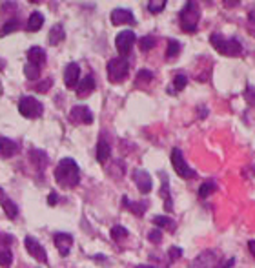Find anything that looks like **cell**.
Instances as JSON below:
<instances>
[{"instance_id": "cell-27", "label": "cell", "mask_w": 255, "mask_h": 268, "mask_svg": "<svg viewBox=\"0 0 255 268\" xmlns=\"http://www.w3.org/2000/svg\"><path fill=\"white\" fill-rule=\"evenodd\" d=\"M215 190H217V184L213 181L203 182V184H201V188H199V197H201V199H206V197H210V195H212Z\"/></svg>"}, {"instance_id": "cell-19", "label": "cell", "mask_w": 255, "mask_h": 268, "mask_svg": "<svg viewBox=\"0 0 255 268\" xmlns=\"http://www.w3.org/2000/svg\"><path fill=\"white\" fill-rule=\"evenodd\" d=\"M160 179H162V188H160V195H162V199H164V208H166V212H172L173 201H172V195H169L168 175H166V173H160Z\"/></svg>"}, {"instance_id": "cell-28", "label": "cell", "mask_w": 255, "mask_h": 268, "mask_svg": "<svg viewBox=\"0 0 255 268\" xmlns=\"http://www.w3.org/2000/svg\"><path fill=\"white\" fill-rule=\"evenodd\" d=\"M18 28H20L18 18H11V20H8L4 26H2V30H0V37H6V35L13 33V31H17Z\"/></svg>"}, {"instance_id": "cell-24", "label": "cell", "mask_w": 255, "mask_h": 268, "mask_svg": "<svg viewBox=\"0 0 255 268\" xmlns=\"http://www.w3.org/2000/svg\"><path fill=\"white\" fill-rule=\"evenodd\" d=\"M64 39H66V31H64V28H62L61 24H56V26H53V28H51V31H49V35H48L49 44H51V46H56V44H61Z\"/></svg>"}, {"instance_id": "cell-22", "label": "cell", "mask_w": 255, "mask_h": 268, "mask_svg": "<svg viewBox=\"0 0 255 268\" xmlns=\"http://www.w3.org/2000/svg\"><path fill=\"white\" fill-rule=\"evenodd\" d=\"M122 206H124L126 210H130L131 213H135V216H143L148 210V203H133V201H130L128 197H122Z\"/></svg>"}, {"instance_id": "cell-33", "label": "cell", "mask_w": 255, "mask_h": 268, "mask_svg": "<svg viewBox=\"0 0 255 268\" xmlns=\"http://www.w3.org/2000/svg\"><path fill=\"white\" fill-rule=\"evenodd\" d=\"M186 84H188L186 75H184V73L175 75V78H173V88H175V93H177V91H181V90H184V88H186Z\"/></svg>"}, {"instance_id": "cell-20", "label": "cell", "mask_w": 255, "mask_h": 268, "mask_svg": "<svg viewBox=\"0 0 255 268\" xmlns=\"http://www.w3.org/2000/svg\"><path fill=\"white\" fill-rule=\"evenodd\" d=\"M109 155H111V146L104 139H100L99 143H97V160H99L100 165H106Z\"/></svg>"}, {"instance_id": "cell-3", "label": "cell", "mask_w": 255, "mask_h": 268, "mask_svg": "<svg viewBox=\"0 0 255 268\" xmlns=\"http://www.w3.org/2000/svg\"><path fill=\"white\" fill-rule=\"evenodd\" d=\"M210 42H212V46L221 53V55L237 57L242 53V44L239 42L237 39H224L221 33L210 35Z\"/></svg>"}, {"instance_id": "cell-21", "label": "cell", "mask_w": 255, "mask_h": 268, "mask_svg": "<svg viewBox=\"0 0 255 268\" xmlns=\"http://www.w3.org/2000/svg\"><path fill=\"white\" fill-rule=\"evenodd\" d=\"M30 159L39 170H44L46 166H48V155H46L42 150H37V148H33V150L30 151Z\"/></svg>"}, {"instance_id": "cell-26", "label": "cell", "mask_w": 255, "mask_h": 268, "mask_svg": "<svg viewBox=\"0 0 255 268\" xmlns=\"http://www.w3.org/2000/svg\"><path fill=\"white\" fill-rule=\"evenodd\" d=\"M153 225L157 226V228H169V230H173L175 228V223H173L169 217H166V216H155L153 217Z\"/></svg>"}, {"instance_id": "cell-6", "label": "cell", "mask_w": 255, "mask_h": 268, "mask_svg": "<svg viewBox=\"0 0 255 268\" xmlns=\"http://www.w3.org/2000/svg\"><path fill=\"white\" fill-rule=\"evenodd\" d=\"M18 112L26 119H37L42 115L44 108L35 97H22L20 102H18Z\"/></svg>"}, {"instance_id": "cell-1", "label": "cell", "mask_w": 255, "mask_h": 268, "mask_svg": "<svg viewBox=\"0 0 255 268\" xmlns=\"http://www.w3.org/2000/svg\"><path fill=\"white\" fill-rule=\"evenodd\" d=\"M55 181L62 188H75L80 182V170L73 159H62L55 168Z\"/></svg>"}, {"instance_id": "cell-43", "label": "cell", "mask_w": 255, "mask_h": 268, "mask_svg": "<svg viewBox=\"0 0 255 268\" xmlns=\"http://www.w3.org/2000/svg\"><path fill=\"white\" fill-rule=\"evenodd\" d=\"M248 248H250L251 255L255 257V241H250V243H248Z\"/></svg>"}, {"instance_id": "cell-4", "label": "cell", "mask_w": 255, "mask_h": 268, "mask_svg": "<svg viewBox=\"0 0 255 268\" xmlns=\"http://www.w3.org/2000/svg\"><path fill=\"white\" fill-rule=\"evenodd\" d=\"M128 71H130V62L128 59H122V57H117V59H111L108 62V78L109 83H122L126 77H128Z\"/></svg>"}, {"instance_id": "cell-32", "label": "cell", "mask_w": 255, "mask_h": 268, "mask_svg": "<svg viewBox=\"0 0 255 268\" xmlns=\"http://www.w3.org/2000/svg\"><path fill=\"white\" fill-rule=\"evenodd\" d=\"M179 53H181V42H179V40H169L168 49H166V57L173 59V57H177Z\"/></svg>"}, {"instance_id": "cell-38", "label": "cell", "mask_w": 255, "mask_h": 268, "mask_svg": "<svg viewBox=\"0 0 255 268\" xmlns=\"http://www.w3.org/2000/svg\"><path fill=\"white\" fill-rule=\"evenodd\" d=\"M148 239H150L152 243H160V241H162V232H160V228L152 230V232L148 234Z\"/></svg>"}, {"instance_id": "cell-14", "label": "cell", "mask_w": 255, "mask_h": 268, "mask_svg": "<svg viewBox=\"0 0 255 268\" xmlns=\"http://www.w3.org/2000/svg\"><path fill=\"white\" fill-rule=\"evenodd\" d=\"M78 77H80V68H78V64L77 62H69V64L66 66V71H64L66 88H75V90H77Z\"/></svg>"}, {"instance_id": "cell-40", "label": "cell", "mask_w": 255, "mask_h": 268, "mask_svg": "<svg viewBox=\"0 0 255 268\" xmlns=\"http://www.w3.org/2000/svg\"><path fill=\"white\" fill-rule=\"evenodd\" d=\"M49 86H51V81H44V83H40V84H37L35 86V91H39V93H46V91L49 90Z\"/></svg>"}, {"instance_id": "cell-46", "label": "cell", "mask_w": 255, "mask_h": 268, "mask_svg": "<svg viewBox=\"0 0 255 268\" xmlns=\"http://www.w3.org/2000/svg\"><path fill=\"white\" fill-rule=\"evenodd\" d=\"M251 170H253V173H255V165H253V166H251Z\"/></svg>"}, {"instance_id": "cell-45", "label": "cell", "mask_w": 255, "mask_h": 268, "mask_svg": "<svg viewBox=\"0 0 255 268\" xmlns=\"http://www.w3.org/2000/svg\"><path fill=\"white\" fill-rule=\"evenodd\" d=\"M135 268H153V266H150V264H140V266H135Z\"/></svg>"}, {"instance_id": "cell-5", "label": "cell", "mask_w": 255, "mask_h": 268, "mask_svg": "<svg viewBox=\"0 0 255 268\" xmlns=\"http://www.w3.org/2000/svg\"><path fill=\"white\" fill-rule=\"evenodd\" d=\"M172 166L179 177H182V179H195L197 177L195 170H191L190 166H188V163L184 160V155H182V151L179 150V148H175V150L172 151Z\"/></svg>"}, {"instance_id": "cell-17", "label": "cell", "mask_w": 255, "mask_h": 268, "mask_svg": "<svg viewBox=\"0 0 255 268\" xmlns=\"http://www.w3.org/2000/svg\"><path fill=\"white\" fill-rule=\"evenodd\" d=\"M18 153V144L8 137H0V157H13Z\"/></svg>"}, {"instance_id": "cell-35", "label": "cell", "mask_w": 255, "mask_h": 268, "mask_svg": "<svg viewBox=\"0 0 255 268\" xmlns=\"http://www.w3.org/2000/svg\"><path fill=\"white\" fill-rule=\"evenodd\" d=\"M153 78V73L152 71H148V69H140L137 75V83H150Z\"/></svg>"}, {"instance_id": "cell-44", "label": "cell", "mask_w": 255, "mask_h": 268, "mask_svg": "<svg viewBox=\"0 0 255 268\" xmlns=\"http://www.w3.org/2000/svg\"><path fill=\"white\" fill-rule=\"evenodd\" d=\"M6 199V195H4V190H2V188H0V203H2V201Z\"/></svg>"}, {"instance_id": "cell-15", "label": "cell", "mask_w": 255, "mask_h": 268, "mask_svg": "<svg viewBox=\"0 0 255 268\" xmlns=\"http://www.w3.org/2000/svg\"><path fill=\"white\" fill-rule=\"evenodd\" d=\"M111 24L113 26H122V24H135V17L130 9H113L111 11Z\"/></svg>"}, {"instance_id": "cell-7", "label": "cell", "mask_w": 255, "mask_h": 268, "mask_svg": "<svg viewBox=\"0 0 255 268\" xmlns=\"http://www.w3.org/2000/svg\"><path fill=\"white\" fill-rule=\"evenodd\" d=\"M13 235L0 232V266L9 268L13 263V254H11V245H13Z\"/></svg>"}, {"instance_id": "cell-31", "label": "cell", "mask_w": 255, "mask_h": 268, "mask_svg": "<svg viewBox=\"0 0 255 268\" xmlns=\"http://www.w3.org/2000/svg\"><path fill=\"white\" fill-rule=\"evenodd\" d=\"M128 237V230L124 228V226H113L111 228V239L113 241H124V239Z\"/></svg>"}, {"instance_id": "cell-25", "label": "cell", "mask_w": 255, "mask_h": 268, "mask_svg": "<svg viewBox=\"0 0 255 268\" xmlns=\"http://www.w3.org/2000/svg\"><path fill=\"white\" fill-rule=\"evenodd\" d=\"M2 208H4L6 216H8L9 219H15V217L18 216V206L11 199H8V197L2 201Z\"/></svg>"}, {"instance_id": "cell-9", "label": "cell", "mask_w": 255, "mask_h": 268, "mask_svg": "<svg viewBox=\"0 0 255 268\" xmlns=\"http://www.w3.org/2000/svg\"><path fill=\"white\" fill-rule=\"evenodd\" d=\"M24 247H26L27 254L33 257V259L40 261V263H48V254H46V248L40 245L37 239H33L31 235H27L26 239H24Z\"/></svg>"}, {"instance_id": "cell-23", "label": "cell", "mask_w": 255, "mask_h": 268, "mask_svg": "<svg viewBox=\"0 0 255 268\" xmlns=\"http://www.w3.org/2000/svg\"><path fill=\"white\" fill-rule=\"evenodd\" d=\"M44 24V15L40 13V11H33V13L30 15V18H27V31H31V33H35V31H39L40 28H42Z\"/></svg>"}, {"instance_id": "cell-13", "label": "cell", "mask_w": 255, "mask_h": 268, "mask_svg": "<svg viewBox=\"0 0 255 268\" xmlns=\"http://www.w3.org/2000/svg\"><path fill=\"white\" fill-rule=\"evenodd\" d=\"M53 243H55V247L59 248V254H61L62 257H66V255L69 254V250H71L73 237L69 234H64V232H56V234L53 235Z\"/></svg>"}, {"instance_id": "cell-34", "label": "cell", "mask_w": 255, "mask_h": 268, "mask_svg": "<svg viewBox=\"0 0 255 268\" xmlns=\"http://www.w3.org/2000/svg\"><path fill=\"white\" fill-rule=\"evenodd\" d=\"M166 8V2L164 0H160V2H155V0H152V2H150V4H148V11H150V13H160V11H162V9Z\"/></svg>"}, {"instance_id": "cell-39", "label": "cell", "mask_w": 255, "mask_h": 268, "mask_svg": "<svg viewBox=\"0 0 255 268\" xmlns=\"http://www.w3.org/2000/svg\"><path fill=\"white\" fill-rule=\"evenodd\" d=\"M168 257H169V261H177L179 257H182V250L179 247H173V248H169V252H168Z\"/></svg>"}, {"instance_id": "cell-42", "label": "cell", "mask_w": 255, "mask_h": 268, "mask_svg": "<svg viewBox=\"0 0 255 268\" xmlns=\"http://www.w3.org/2000/svg\"><path fill=\"white\" fill-rule=\"evenodd\" d=\"M56 201H59V195H56V194H49L48 195V203L51 204V206H55Z\"/></svg>"}, {"instance_id": "cell-2", "label": "cell", "mask_w": 255, "mask_h": 268, "mask_svg": "<svg viewBox=\"0 0 255 268\" xmlns=\"http://www.w3.org/2000/svg\"><path fill=\"white\" fill-rule=\"evenodd\" d=\"M179 18H181L182 31L195 33V31H197V26H199V20H201V9H199V6H197V2L190 0V2L182 8Z\"/></svg>"}, {"instance_id": "cell-18", "label": "cell", "mask_w": 255, "mask_h": 268, "mask_svg": "<svg viewBox=\"0 0 255 268\" xmlns=\"http://www.w3.org/2000/svg\"><path fill=\"white\" fill-rule=\"evenodd\" d=\"M27 62L42 68V66L46 64V51H44L40 46H33V48H30V51H27Z\"/></svg>"}, {"instance_id": "cell-8", "label": "cell", "mask_w": 255, "mask_h": 268, "mask_svg": "<svg viewBox=\"0 0 255 268\" xmlns=\"http://www.w3.org/2000/svg\"><path fill=\"white\" fill-rule=\"evenodd\" d=\"M133 44H135V33L131 30L121 31V33L117 35V39H115V48L121 53L122 59H124L126 55H130Z\"/></svg>"}, {"instance_id": "cell-11", "label": "cell", "mask_w": 255, "mask_h": 268, "mask_svg": "<svg viewBox=\"0 0 255 268\" xmlns=\"http://www.w3.org/2000/svg\"><path fill=\"white\" fill-rule=\"evenodd\" d=\"M69 117L77 124H91L93 122V113H91V110L88 106H75V108H71Z\"/></svg>"}, {"instance_id": "cell-41", "label": "cell", "mask_w": 255, "mask_h": 268, "mask_svg": "<svg viewBox=\"0 0 255 268\" xmlns=\"http://www.w3.org/2000/svg\"><path fill=\"white\" fill-rule=\"evenodd\" d=\"M234 263H235V259H234V257H232V259H226L224 263L219 264V266H217V264H215V268H232V266H234Z\"/></svg>"}, {"instance_id": "cell-30", "label": "cell", "mask_w": 255, "mask_h": 268, "mask_svg": "<svg viewBox=\"0 0 255 268\" xmlns=\"http://www.w3.org/2000/svg\"><path fill=\"white\" fill-rule=\"evenodd\" d=\"M24 73H26V78H30V81H37V78L40 77V68L27 62L26 68H24Z\"/></svg>"}, {"instance_id": "cell-36", "label": "cell", "mask_w": 255, "mask_h": 268, "mask_svg": "<svg viewBox=\"0 0 255 268\" xmlns=\"http://www.w3.org/2000/svg\"><path fill=\"white\" fill-rule=\"evenodd\" d=\"M248 30L251 35H255V6L248 11Z\"/></svg>"}, {"instance_id": "cell-12", "label": "cell", "mask_w": 255, "mask_h": 268, "mask_svg": "<svg viewBox=\"0 0 255 268\" xmlns=\"http://www.w3.org/2000/svg\"><path fill=\"white\" fill-rule=\"evenodd\" d=\"M133 181H135V184L138 186L140 194H150V192H152L153 182H152V177H150V173H148L146 170H135Z\"/></svg>"}, {"instance_id": "cell-10", "label": "cell", "mask_w": 255, "mask_h": 268, "mask_svg": "<svg viewBox=\"0 0 255 268\" xmlns=\"http://www.w3.org/2000/svg\"><path fill=\"white\" fill-rule=\"evenodd\" d=\"M217 264V254L213 250L201 252L197 257L190 263L188 268H215Z\"/></svg>"}, {"instance_id": "cell-29", "label": "cell", "mask_w": 255, "mask_h": 268, "mask_svg": "<svg viewBox=\"0 0 255 268\" xmlns=\"http://www.w3.org/2000/svg\"><path fill=\"white\" fill-rule=\"evenodd\" d=\"M155 44H157V39L153 35H146V37H143V39L138 40V46H140L143 51H150L152 48H155Z\"/></svg>"}, {"instance_id": "cell-37", "label": "cell", "mask_w": 255, "mask_h": 268, "mask_svg": "<svg viewBox=\"0 0 255 268\" xmlns=\"http://www.w3.org/2000/svg\"><path fill=\"white\" fill-rule=\"evenodd\" d=\"M244 99H246L248 104H255V88L253 86H248L244 90Z\"/></svg>"}, {"instance_id": "cell-16", "label": "cell", "mask_w": 255, "mask_h": 268, "mask_svg": "<svg viewBox=\"0 0 255 268\" xmlns=\"http://www.w3.org/2000/svg\"><path fill=\"white\" fill-rule=\"evenodd\" d=\"M95 78H93V75H86L84 77V81H80L77 86V97L78 99H86L88 95H91L93 91H95Z\"/></svg>"}]
</instances>
